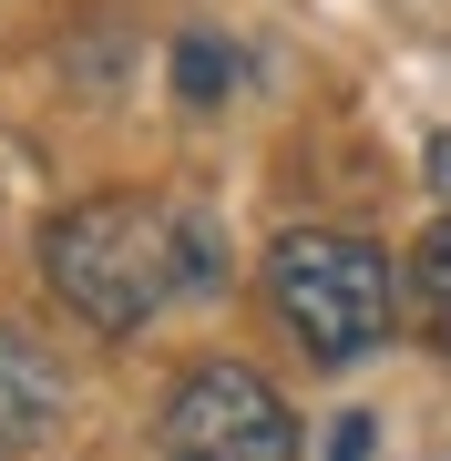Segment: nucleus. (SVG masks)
I'll use <instances>...</instances> for the list:
<instances>
[{
    "label": "nucleus",
    "instance_id": "f257e3e1",
    "mask_svg": "<svg viewBox=\"0 0 451 461\" xmlns=\"http://www.w3.org/2000/svg\"><path fill=\"white\" fill-rule=\"evenodd\" d=\"M216 226L165 195H83L41 226V277L93 339H134L185 287H216Z\"/></svg>",
    "mask_w": 451,
    "mask_h": 461
},
{
    "label": "nucleus",
    "instance_id": "f03ea898",
    "mask_svg": "<svg viewBox=\"0 0 451 461\" xmlns=\"http://www.w3.org/2000/svg\"><path fill=\"white\" fill-rule=\"evenodd\" d=\"M267 308L318 369H359L401 329V267L349 226H287L267 247Z\"/></svg>",
    "mask_w": 451,
    "mask_h": 461
},
{
    "label": "nucleus",
    "instance_id": "7ed1b4c3",
    "mask_svg": "<svg viewBox=\"0 0 451 461\" xmlns=\"http://www.w3.org/2000/svg\"><path fill=\"white\" fill-rule=\"evenodd\" d=\"M165 461H298V411L247 359H195L165 390Z\"/></svg>",
    "mask_w": 451,
    "mask_h": 461
},
{
    "label": "nucleus",
    "instance_id": "20e7f679",
    "mask_svg": "<svg viewBox=\"0 0 451 461\" xmlns=\"http://www.w3.org/2000/svg\"><path fill=\"white\" fill-rule=\"evenodd\" d=\"M62 359L32 339V329H11L0 318V461H21V451H41L51 430H62Z\"/></svg>",
    "mask_w": 451,
    "mask_h": 461
},
{
    "label": "nucleus",
    "instance_id": "39448f33",
    "mask_svg": "<svg viewBox=\"0 0 451 461\" xmlns=\"http://www.w3.org/2000/svg\"><path fill=\"white\" fill-rule=\"evenodd\" d=\"M401 308L420 318V339H431V348H451V215L410 247V267H401Z\"/></svg>",
    "mask_w": 451,
    "mask_h": 461
},
{
    "label": "nucleus",
    "instance_id": "423d86ee",
    "mask_svg": "<svg viewBox=\"0 0 451 461\" xmlns=\"http://www.w3.org/2000/svg\"><path fill=\"white\" fill-rule=\"evenodd\" d=\"M226 83H236V51H226L216 32H185V41H175V93L205 113V103H226Z\"/></svg>",
    "mask_w": 451,
    "mask_h": 461
},
{
    "label": "nucleus",
    "instance_id": "0eeeda50",
    "mask_svg": "<svg viewBox=\"0 0 451 461\" xmlns=\"http://www.w3.org/2000/svg\"><path fill=\"white\" fill-rule=\"evenodd\" d=\"M369 441H380L369 411H338V420H329V461H369Z\"/></svg>",
    "mask_w": 451,
    "mask_h": 461
},
{
    "label": "nucleus",
    "instance_id": "6e6552de",
    "mask_svg": "<svg viewBox=\"0 0 451 461\" xmlns=\"http://www.w3.org/2000/svg\"><path fill=\"white\" fill-rule=\"evenodd\" d=\"M420 175H431V195H451V133H431V154H420Z\"/></svg>",
    "mask_w": 451,
    "mask_h": 461
}]
</instances>
